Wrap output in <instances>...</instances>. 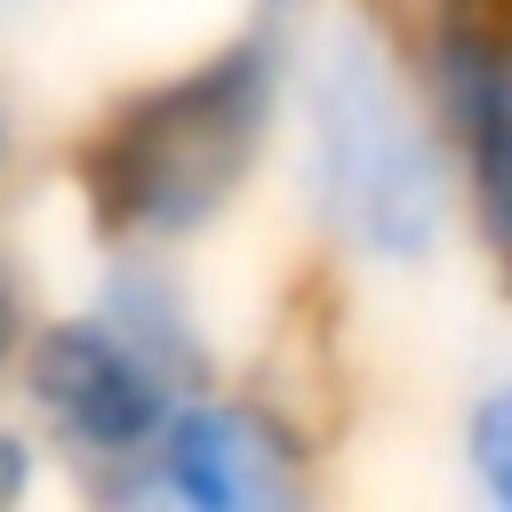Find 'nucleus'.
<instances>
[{
    "label": "nucleus",
    "instance_id": "obj_1",
    "mask_svg": "<svg viewBox=\"0 0 512 512\" xmlns=\"http://www.w3.org/2000/svg\"><path fill=\"white\" fill-rule=\"evenodd\" d=\"M320 0H248L232 40L168 80L128 88L72 152L80 208L104 248H184L216 232L288 120L296 48Z\"/></svg>",
    "mask_w": 512,
    "mask_h": 512
},
{
    "label": "nucleus",
    "instance_id": "obj_2",
    "mask_svg": "<svg viewBox=\"0 0 512 512\" xmlns=\"http://www.w3.org/2000/svg\"><path fill=\"white\" fill-rule=\"evenodd\" d=\"M288 112L312 224L352 264L424 272L456 216V160L424 64H408L360 8H312Z\"/></svg>",
    "mask_w": 512,
    "mask_h": 512
},
{
    "label": "nucleus",
    "instance_id": "obj_3",
    "mask_svg": "<svg viewBox=\"0 0 512 512\" xmlns=\"http://www.w3.org/2000/svg\"><path fill=\"white\" fill-rule=\"evenodd\" d=\"M16 384H24V408L40 424L48 448H64L80 464L88 488H104L112 472H128L168 408L184 400V384H168L120 328H104L96 312H72V320H32L24 336V360H16Z\"/></svg>",
    "mask_w": 512,
    "mask_h": 512
},
{
    "label": "nucleus",
    "instance_id": "obj_4",
    "mask_svg": "<svg viewBox=\"0 0 512 512\" xmlns=\"http://www.w3.org/2000/svg\"><path fill=\"white\" fill-rule=\"evenodd\" d=\"M424 88L448 128L456 200L512 288V0H440L424 32Z\"/></svg>",
    "mask_w": 512,
    "mask_h": 512
},
{
    "label": "nucleus",
    "instance_id": "obj_5",
    "mask_svg": "<svg viewBox=\"0 0 512 512\" xmlns=\"http://www.w3.org/2000/svg\"><path fill=\"white\" fill-rule=\"evenodd\" d=\"M104 504H176V512H288L304 504V440L256 408L184 392L160 440L96 488Z\"/></svg>",
    "mask_w": 512,
    "mask_h": 512
},
{
    "label": "nucleus",
    "instance_id": "obj_6",
    "mask_svg": "<svg viewBox=\"0 0 512 512\" xmlns=\"http://www.w3.org/2000/svg\"><path fill=\"white\" fill-rule=\"evenodd\" d=\"M88 312L104 328H120L168 384H184V392H208L216 384V352L200 336V312H192L184 280L168 272V248H112Z\"/></svg>",
    "mask_w": 512,
    "mask_h": 512
},
{
    "label": "nucleus",
    "instance_id": "obj_7",
    "mask_svg": "<svg viewBox=\"0 0 512 512\" xmlns=\"http://www.w3.org/2000/svg\"><path fill=\"white\" fill-rule=\"evenodd\" d=\"M464 472L488 504L512 512V384H488L464 408Z\"/></svg>",
    "mask_w": 512,
    "mask_h": 512
},
{
    "label": "nucleus",
    "instance_id": "obj_8",
    "mask_svg": "<svg viewBox=\"0 0 512 512\" xmlns=\"http://www.w3.org/2000/svg\"><path fill=\"white\" fill-rule=\"evenodd\" d=\"M32 480H40V432L0 416V512H8V504H24V496H32Z\"/></svg>",
    "mask_w": 512,
    "mask_h": 512
},
{
    "label": "nucleus",
    "instance_id": "obj_9",
    "mask_svg": "<svg viewBox=\"0 0 512 512\" xmlns=\"http://www.w3.org/2000/svg\"><path fill=\"white\" fill-rule=\"evenodd\" d=\"M24 336H32V304H24V280H16V264L0 256V376H16V360H24Z\"/></svg>",
    "mask_w": 512,
    "mask_h": 512
},
{
    "label": "nucleus",
    "instance_id": "obj_10",
    "mask_svg": "<svg viewBox=\"0 0 512 512\" xmlns=\"http://www.w3.org/2000/svg\"><path fill=\"white\" fill-rule=\"evenodd\" d=\"M0 176H8V104H0Z\"/></svg>",
    "mask_w": 512,
    "mask_h": 512
}]
</instances>
